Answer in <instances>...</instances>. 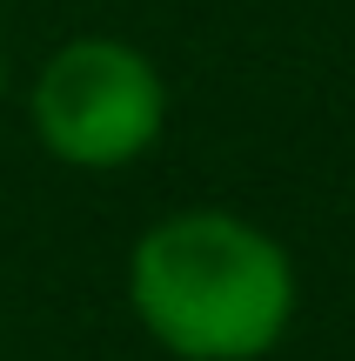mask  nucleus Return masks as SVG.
<instances>
[{"label": "nucleus", "mask_w": 355, "mask_h": 361, "mask_svg": "<svg viewBox=\"0 0 355 361\" xmlns=\"http://www.w3.org/2000/svg\"><path fill=\"white\" fill-rule=\"evenodd\" d=\"M128 301L174 361H262L289 335L302 281L289 247L248 214L181 207L134 241Z\"/></svg>", "instance_id": "nucleus-1"}, {"label": "nucleus", "mask_w": 355, "mask_h": 361, "mask_svg": "<svg viewBox=\"0 0 355 361\" xmlns=\"http://www.w3.org/2000/svg\"><path fill=\"white\" fill-rule=\"evenodd\" d=\"M34 141L67 168H128L168 128V80L141 47L114 34H74L40 61L27 87Z\"/></svg>", "instance_id": "nucleus-2"}]
</instances>
